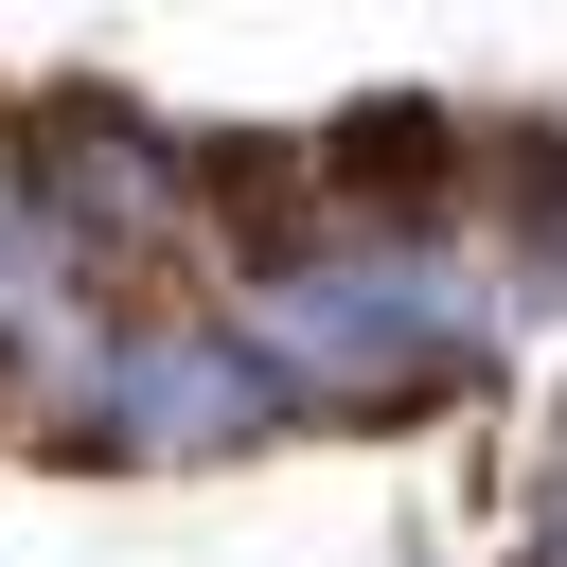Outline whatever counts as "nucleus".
<instances>
[{
	"mask_svg": "<svg viewBox=\"0 0 567 567\" xmlns=\"http://www.w3.org/2000/svg\"><path fill=\"white\" fill-rule=\"evenodd\" d=\"M230 337L284 372V408L319 425V408H443V390H478L496 372V337H514V266L478 248V230H354V213H284V230H248V284H230Z\"/></svg>",
	"mask_w": 567,
	"mask_h": 567,
	"instance_id": "obj_1",
	"label": "nucleus"
},
{
	"mask_svg": "<svg viewBox=\"0 0 567 567\" xmlns=\"http://www.w3.org/2000/svg\"><path fill=\"white\" fill-rule=\"evenodd\" d=\"M106 461H230V443H284V372L230 337V301H106L89 354H71V408Z\"/></svg>",
	"mask_w": 567,
	"mask_h": 567,
	"instance_id": "obj_2",
	"label": "nucleus"
},
{
	"mask_svg": "<svg viewBox=\"0 0 567 567\" xmlns=\"http://www.w3.org/2000/svg\"><path fill=\"white\" fill-rule=\"evenodd\" d=\"M0 177L35 195V230L106 284V266H159L213 195H195V142L177 124H142V106H106V89H71V106H35L18 142H0Z\"/></svg>",
	"mask_w": 567,
	"mask_h": 567,
	"instance_id": "obj_3",
	"label": "nucleus"
}]
</instances>
